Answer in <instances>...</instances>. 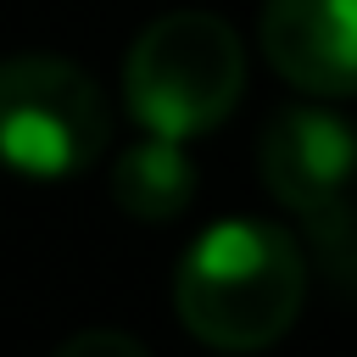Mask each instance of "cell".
<instances>
[{"label":"cell","mask_w":357,"mask_h":357,"mask_svg":"<svg viewBox=\"0 0 357 357\" xmlns=\"http://www.w3.org/2000/svg\"><path fill=\"white\" fill-rule=\"evenodd\" d=\"M307 296L301 245L268 218H218L178 262L173 307L178 324L212 351L273 346Z\"/></svg>","instance_id":"obj_1"},{"label":"cell","mask_w":357,"mask_h":357,"mask_svg":"<svg viewBox=\"0 0 357 357\" xmlns=\"http://www.w3.org/2000/svg\"><path fill=\"white\" fill-rule=\"evenodd\" d=\"M245 89L240 33L218 11L156 17L123 61V106L145 134L195 139L212 134Z\"/></svg>","instance_id":"obj_2"},{"label":"cell","mask_w":357,"mask_h":357,"mask_svg":"<svg viewBox=\"0 0 357 357\" xmlns=\"http://www.w3.org/2000/svg\"><path fill=\"white\" fill-rule=\"evenodd\" d=\"M112 139L100 84L67 56L0 61V167L22 178L84 173Z\"/></svg>","instance_id":"obj_3"},{"label":"cell","mask_w":357,"mask_h":357,"mask_svg":"<svg viewBox=\"0 0 357 357\" xmlns=\"http://www.w3.org/2000/svg\"><path fill=\"white\" fill-rule=\"evenodd\" d=\"M257 167L279 206L307 223H329L346 212L357 178V128L329 106H284L257 139Z\"/></svg>","instance_id":"obj_4"},{"label":"cell","mask_w":357,"mask_h":357,"mask_svg":"<svg viewBox=\"0 0 357 357\" xmlns=\"http://www.w3.org/2000/svg\"><path fill=\"white\" fill-rule=\"evenodd\" d=\"M257 39L268 67L301 95H357V0H268Z\"/></svg>","instance_id":"obj_5"},{"label":"cell","mask_w":357,"mask_h":357,"mask_svg":"<svg viewBox=\"0 0 357 357\" xmlns=\"http://www.w3.org/2000/svg\"><path fill=\"white\" fill-rule=\"evenodd\" d=\"M195 195V162L184 156V139L145 134L112 162V201L139 223H167Z\"/></svg>","instance_id":"obj_6"},{"label":"cell","mask_w":357,"mask_h":357,"mask_svg":"<svg viewBox=\"0 0 357 357\" xmlns=\"http://www.w3.org/2000/svg\"><path fill=\"white\" fill-rule=\"evenodd\" d=\"M50 357H151V351L134 335H123V329H84V335L61 340Z\"/></svg>","instance_id":"obj_7"}]
</instances>
